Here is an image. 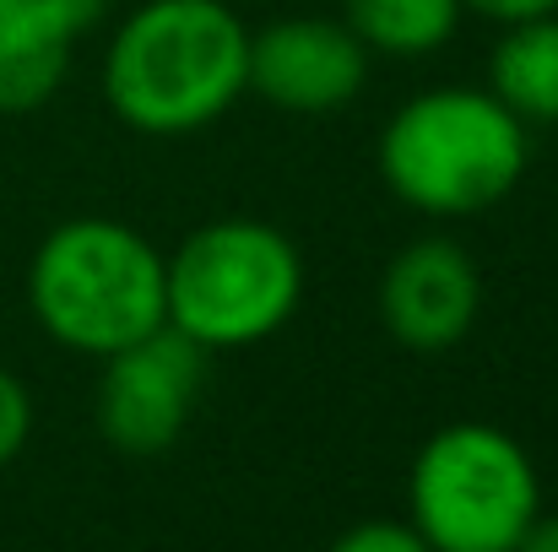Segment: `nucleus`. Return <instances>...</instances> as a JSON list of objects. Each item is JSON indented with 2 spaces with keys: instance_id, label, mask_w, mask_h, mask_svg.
Instances as JSON below:
<instances>
[{
  "instance_id": "1",
  "label": "nucleus",
  "mask_w": 558,
  "mask_h": 552,
  "mask_svg": "<svg viewBox=\"0 0 558 552\" xmlns=\"http://www.w3.org/2000/svg\"><path fill=\"white\" fill-rule=\"evenodd\" d=\"M244 93L250 22L228 0H142L104 44V103L136 136H201Z\"/></svg>"
},
{
  "instance_id": "14",
  "label": "nucleus",
  "mask_w": 558,
  "mask_h": 552,
  "mask_svg": "<svg viewBox=\"0 0 558 552\" xmlns=\"http://www.w3.org/2000/svg\"><path fill=\"white\" fill-rule=\"evenodd\" d=\"M461 11L494 22V27H510V22H532V16H554L558 0H461Z\"/></svg>"
},
{
  "instance_id": "10",
  "label": "nucleus",
  "mask_w": 558,
  "mask_h": 552,
  "mask_svg": "<svg viewBox=\"0 0 558 552\" xmlns=\"http://www.w3.org/2000/svg\"><path fill=\"white\" fill-rule=\"evenodd\" d=\"M483 87L526 131H554L558 125V11L499 27V38L488 49Z\"/></svg>"
},
{
  "instance_id": "5",
  "label": "nucleus",
  "mask_w": 558,
  "mask_h": 552,
  "mask_svg": "<svg viewBox=\"0 0 558 552\" xmlns=\"http://www.w3.org/2000/svg\"><path fill=\"white\" fill-rule=\"evenodd\" d=\"M537 515V461L499 422H445L412 455L407 526L434 552H515Z\"/></svg>"
},
{
  "instance_id": "16",
  "label": "nucleus",
  "mask_w": 558,
  "mask_h": 552,
  "mask_svg": "<svg viewBox=\"0 0 558 552\" xmlns=\"http://www.w3.org/2000/svg\"><path fill=\"white\" fill-rule=\"evenodd\" d=\"M5 5H11V0H0V11H5Z\"/></svg>"
},
{
  "instance_id": "12",
  "label": "nucleus",
  "mask_w": 558,
  "mask_h": 552,
  "mask_svg": "<svg viewBox=\"0 0 558 552\" xmlns=\"http://www.w3.org/2000/svg\"><path fill=\"white\" fill-rule=\"evenodd\" d=\"M27 439H33V390L11 368H0V466H11L27 450Z\"/></svg>"
},
{
  "instance_id": "7",
  "label": "nucleus",
  "mask_w": 558,
  "mask_h": 552,
  "mask_svg": "<svg viewBox=\"0 0 558 552\" xmlns=\"http://www.w3.org/2000/svg\"><path fill=\"white\" fill-rule=\"evenodd\" d=\"M374 309L396 347L423 358L450 353L472 336L483 315V271L461 238L417 233L385 260Z\"/></svg>"
},
{
  "instance_id": "13",
  "label": "nucleus",
  "mask_w": 558,
  "mask_h": 552,
  "mask_svg": "<svg viewBox=\"0 0 558 552\" xmlns=\"http://www.w3.org/2000/svg\"><path fill=\"white\" fill-rule=\"evenodd\" d=\"M326 552H434L407 520H364L353 531H342Z\"/></svg>"
},
{
  "instance_id": "15",
  "label": "nucleus",
  "mask_w": 558,
  "mask_h": 552,
  "mask_svg": "<svg viewBox=\"0 0 558 552\" xmlns=\"http://www.w3.org/2000/svg\"><path fill=\"white\" fill-rule=\"evenodd\" d=\"M515 552H558V515H537L526 537L515 542Z\"/></svg>"
},
{
  "instance_id": "9",
  "label": "nucleus",
  "mask_w": 558,
  "mask_h": 552,
  "mask_svg": "<svg viewBox=\"0 0 558 552\" xmlns=\"http://www.w3.org/2000/svg\"><path fill=\"white\" fill-rule=\"evenodd\" d=\"M98 16L104 0H11L0 11V114H27L54 98Z\"/></svg>"
},
{
  "instance_id": "3",
  "label": "nucleus",
  "mask_w": 558,
  "mask_h": 552,
  "mask_svg": "<svg viewBox=\"0 0 558 552\" xmlns=\"http://www.w3.org/2000/svg\"><path fill=\"white\" fill-rule=\"evenodd\" d=\"M27 309L54 347L104 364L169 326L163 249L120 217H65L27 260Z\"/></svg>"
},
{
  "instance_id": "6",
  "label": "nucleus",
  "mask_w": 558,
  "mask_h": 552,
  "mask_svg": "<svg viewBox=\"0 0 558 552\" xmlns=\"http://www.w3.org/2000/svg\"><path fill=\"white\" fill-rule=\"evenodd\" d=\"M206 364L211 358L174 326L104 358L98 395H93V417H98L104 444H114L120 455L174 450L180 433L190 428L201 390H206Z\"/></svg>"
},
{
  "instance_id": "11",
  "label": "nucleus",
  "mask_w": 558,
  "mask_h": 552,
  "mask_svg": "<svg viewBox=\"0 0 558 552\" xmlns=\"http://www.w3.org/2000/svg\"><path fill=\"white\" fill-rule=\"evenodd\" d=\"M353 38L385 60H428L461 27V0H342L337 11Z\"/></svg>"
},
{
  "instance_id": "8",
  "label": "nucleus",
  "mask_w": 558,
  "mask_h": 552,
  "mask_svg": "<svg viewBox=\"0 0 558 552\" xmlns=\"http://www.w3.org/2000/svg\"><path fill=\"white\" fill-rule=\"evenodd\" d=\"M369 49L342 16H277L250 27V93L282 114H337L369 82Z\"/></svg>"
},
{
  "instance_id": "4",
  "label": "nucleus",
  "mask_w": 558,
  "mask_h": 552,
  "mask_svg": "<svg viewBox=\"0 0 558 552\" xmlns=\"http://www.w3.org/2000/svg\"><path fill=\"white\" fill-rule=\"evenodd\" d=\"M169 326L206 358L271 342L304 304L299 244L266 217H211L163 255Z\"/></svg>"
},
{
  "instance_id": "2",
  "label": "nucleus",
  "mask_w": 558,
  "mask_h": 552,
  "mask_svg": "<svg viewBox=\"0 0 558 552\" xmlns=\"http://www.w3.org/2000/svg\"><path fill=\"white\" fill-rule=\"evenodd\" d=\"M374 169L407 211L472 222L526 180L532 131L488 87H423L379 125Z\"/></svg>"
}]
</instances>
